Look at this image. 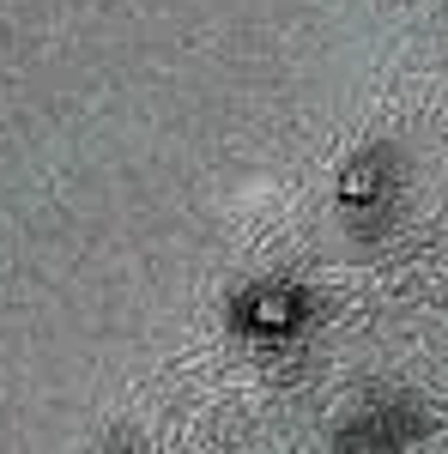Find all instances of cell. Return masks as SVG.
Returning a JSON list of instances; mask_svg holds the SVG:
<instances>
[{
  "instance_id": "2",
  "label": "cell",
  "mask_w": 448,
  "mask_h": 454,
  "mask_svg": "<svg viewBox=\"0 0 448 454\" xmlns=\"http://www.w3.org/2000/svg\"><path fill=\"white\" fill-rule=\"evenodd\" d=\"M424 436H430V412H424V400L394 394V400H370V406H358V412L340 424L334 454H406L413 442H424Z\"/></svg>"
},
{
  "instance_id": "3",
  "label": "cell",
  "mask_w": 448,
  "mask_h": 454,
  "mask_svg": "<svg viewBox=\"0 0 448 454\" xmlns=\"http://www.w3.org/2000/svg\"><path fill=\"white\" fill-rule=\"evenodd\" d=\"M400 200V152L394 145H364L351 152V164L340 170V212L358 231H381L388 212Z\"/></svg>"
},
{
  "instance_id": "1",
  "label": "cell",
  "mask_w": 448,
  "mask_h": 454,
  "mask_svg": "<svg viewBox=\"0 0 448 454\" xmlns=\"http://www.w3.org/2000/svg\"><path fill=\"white\" fill-rule=\"evenodd\" d=\"M315 291L297 279H255L231 297V327L242 340H261V346H279V340H297L315 321Z\"/></svg>"
}]
</instances>
